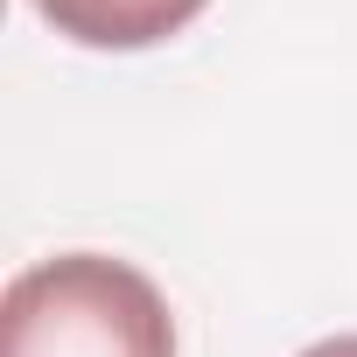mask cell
<instances>
[{
  "label": "cell",
  "instance_id": "6da1fadb",
  "mask_svg": "<svg viewBox=\"0 0 357 357\" xmlns=\"http://www.w3.org/2000/svg\"><path fill=\"white\" fill-rule=\"evenodd\" d=\"M0 357H175V315L140 266L56 252L0 294Z\"/></svg>",
  "mask_w": 357,
  "mask_h": 357
},
{
  "label": "cell",
  "instance_id": "7a4b0ae2",
  "mask_svg": "<svg viewBox=\"0 0 357 357\" xmlns=\"http://www.w3.org/2000/svg\"><path fill=\"white\" fill-rule=\"evenodd\" d=\"M29 8L77 50H154L183 36L211 0H29Z\"/></svg>",
  "mask_w": 357,
  "mask_h": 357
},
{
  "label": "cell",
  "instance_id": "3957f363",
  "mask_svg": "<svg viewBox=\"0 0 357 357\" xmlns=\"http://www.w3.org/2000/svg\"><path fill=\"white\" fill-rule=\"evenodd\" d=\"M301 357H357V336H322V343H308Z\"/></svg>",
  "mask_w": 357,
  "mask_h": 357
}]
</instances>
